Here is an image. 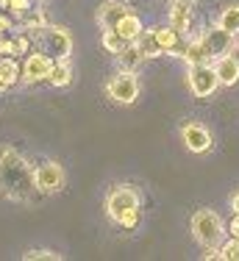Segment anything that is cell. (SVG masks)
<instances>
[{
  "label": "cell",
  "instance_id": "6da1fadb",
  "mask_svg": "<svg viewBox=\"0 0 239 261\" xmlns=\"http://www.w3.org/2000/svg\"><path fill=\"white\" fill-rule=\"evenodd\" d=\"M36 192L31 161L14 147H0V195L14 203H31Z\"/></svg>",
  "mask_w": 239,
  "mask_h": 261
},
{
  "label": "cell",
  "instance_id": "7a4b0ae2",
  "mask_svg": "<svg viewBox=\"0 0 239 261\" xmlns=\"http://www.w3.org/2000/svg\"><path fill=\"white\" fill-rule=\"evenodd\" d=\"M189 228H192V236H195V242H198L200 247H220L223 239H225V231H228L225 222H223V217H220L217 211H211V208H198L195 211Z\"/></svg>",
  "mask_w": 239,
  "mask_h": 261
},
{
  "label": "cell",
  "instance_id": "3957f363",
  "mask_svg": "<svg viewBox=\"0 0 239 261\" xmlns=\"http://www.w3.org/2000/svg\"><path fill=\"white\" fill-rule=\"evenodd\" d=\"M36 45H39V50L47 53L50 59L61 61V59H70L73 56L75 42H73V34L64 25H53V22H50L47 28H42L39 34H36Z\"/></svg>",
  "mask_w": 239,
  "mask_h": 261
},
{
  "label": "cell",
  "instance_id": "277c9868",
  "mask_svg": "<svg viewBox=\"0 0 239 261\" xmlns=\"http://www.w3.org/2000/svg\"><path fill=\"white\" fill-rule=\"evenodd\" d=\"M134 208H142V197H139V192H136L134 186L117 184L114 189L106 195V214H109V220L114 222V225L125 214H131Z\"/></svg>",
  "mask_w": 239,
  "mask_h": 261
},
{
  "label": "cell",
  "instance_id": "5b68a950",
  "mask_svg": "<svg viewBox=\"0 0 239 261\" xmlns=\"http://www.w3.org/2000/svg\"><path fill=\"white\" fill-rule=\"evenodd\" d=\"M186 86L195 97L206 100L211 97L214 92L220 89V78H217V70H214V61H203V64H189L186 70Z\"/></svg>",
  "mask_w": 239,
  "mask_h": 261
},
{
  "label": "cell",
  "instance_id": "8992f818",
  "mask_svg": "<svg viewBox=\"0 0 239 261\" xmlns=\"http://www.w3.org/2000/svg\"><path fill=\"white\" fill-rule=\"evenodd\" d=\"M106 95H109V100H114L119 106L136 103V97H139V78H136V72L117 70L114 75L106 81Z\"/></svg>",
  "mask_w": 239,
  "mask_h": 261
},
{
  "label": "cell",
  "instance_id": "52a82bcc",
  "mask_svg": "<svg viewBox=\"0 0 239 261\" xmlns=\"http://www.w3.org/2000/svg\"><path fill=\"white\" fill-rule=\"evenodd\" d=\"M34 181H36L39 195H56V192H61L64 184H67L64 167H61L59 161H53V159L42 161V164L34 167Z\"/></svg>",
  "mask_w": 239,
  "mask_h": 261
},
{
  "label": "cell",
  "instance_id": "ba28073f",
  "mask_svg": "<svg viewBox=\"0 0 239 261\" xmlns=\"http://www.w3.org/2000/svg\"><path fill=\"white\" fill-rule=\"evenodd\" d=\"M200 39H203V47H206V53H209L211 61H217L220 56L231 53V50H234V45H236V36L231 34V31L220 28L217 22L200 31Z\"/></svg>",
  "mask_w": 239,
  "mask_h": 261
},
{
  "label": "cell",
  "instance_id": "9c48e42d",
  "mask_svg": "<svg viewBox=\"0 0 239 261\" xmlns=\"http://www.w3.org/2000/svg\"><path fill=\"white\" fill-rule=\"evenodd\" d=\"M53 67H56V59H50L47 53H28L22 61V81L28 86L42 84V81L50 78Z\"/></svg>",
  "mask_w": 239,
  "mask_h": 261
},
{
  "label": "cell",
  "instance_id": "30bf717a",
  "mask_svg": "<svg viewBox=\"0 0 239 261\" xmlns=\"http://www.w3.org/2000/svg\"><path fill=\"white\" fill-rule=\"evenodd\" d=\"M181 142H184V147L189 153H209L211 147H214V139H211V130L206 125H200V122H186V125H181Z\"/></svg>",
  "mask_w": 239,
  "mask_h": 261
},
{
  "label": "cell",
  "instance_id": "8fae6325",
  "mask_svg": "<svg viewBox=\"0 0 239 261\" xmlns=\"http://www.w3.org/2000/svg\"><path fill=\"white\" fill-rule=\"evenodd\" d=\"M170 25L181 34L189 36L192 34V25H195V0H173L170 6Z\"/></svg>",
  "mask_w": 239,
  "mask_h": 261
},
{
  "label": "cell",
  "instance_id": "7c38bea8",
  "mask_svg": "<svg viewBox=\"0 0 239 261\" xmlns=\"http://www.w3.org/2000/svg\"><path fill=\"white\" fill-rule=\"evenodd\" d=\"M236 53H225L214 61V70L220 78V86H236L239 84V47L234 45Z\"/></svg>",
  "mask_w": 239,
  "mask_h": 261
},
{
  "label": "cell",
  "instance_id": "4fadbf2b",
  "mask_svg": "<svg viewBox=\"0 0 239 261\" xmlns=\"http://www.w3.org/2000/svg\"><path fill=\"white\" fill-rule=\"evenodd\" d=\"M128 3L125 0H106L103 6L98 9V25L103 31H111L119 25V20H123L125 14H128Z\"/></svg>",
  "mask_w": 239,
  "mask_h": 261
},
{
  "label": "cell",
  "instance_id": "5bb4252c",
  "mask_svg": "<svg viewBox=\"0 0 239 261\" xmlns=\"http://www.w3.org/2000/svg\"><path fill=\"white\" fill-rule=\"evenodd\" d=\"M17 22H20V28H22V31H28V34H39L42 28H47V25H50L45 6H31V9L25 11V14H22Z\"/></svg>",
  "mask_w": 239,
  "mask_h": 261
},
{
  "label": "cell",
  "instance_id": "9a60e30c",
  "mask_svg": "<svg viewBox=\"0 0 239 261\" xmlns=\"http://www.w3.org/2000/svg\"><path fill=\"white\" fill-rule=\"evenodd\" d=\"M22 78V67H17V59H0V92H9Z\"/></svg>",
  "mask_w": 239,
  "mask_h": 261
},
{
  "label": "cell",
  "instance_id": "2e32d148",
  "mask_svg": "<svg viewBox=\"0 0 239 261\" xmlns=\"http://www.w3.org/2000/svg\"><path fill=\"white\" fill-rule=\"evenodd\" d=\"M73 78H75V72H73L70 59H61V61H56L53 72H50V78H47V84L56 86V89H64V86L73 84Z\"/></svg>",
  "mask_w": 239,
  "mask_h": 261
},
{
  "label": "cell",
  "instance_id": "e0dca14e",
  "mask_svg": "<svg viewBox=\"0 0 239 261\" xmlns=\"http://www.w3.org/2000/svg\"><path fill=\"white\" fill-rule=\"evenodd\" d=\"M114 31H117L119 36H123V39H128V42H136V39H139V34H142L145 28H142V20H139V17H136L134 11H128V14H125L123 20H119V25H117Z\"/></svg>",
  "mask_w": 239,
  "mask_h": 261
},
{
  "label": "cell",
  "instance_id": "ac0fdd59",
  "mask_svg": "<svg viewBox=\"0 0 239 261\" xmlns=\"http://www.w3.org/2000/svg\"><path fill=\"white\" fill-rule=\"evenodd\" d=\"M134 45L139 47V53L145 56V59H159V56H164L161 47H159V39H156V34H153V28H145Z\"/></svg>",
  "mask_w": 239,
  "mask_h": 261
},
{
  "label": "cell",
  "instance_id": "d6986e66",
  "mask_svg": "<svg viewBox=\"0 0 239 261\" xmlns=\"http://www.w3.org/2000/svg\"><path fill=\"white\" fill-rule=\"evenodd\" d=\"M117 61H119V70H125V72H136V70H139V67H142L148 59H145V56L139 53V47H136L134 42H131V45L117 56Z\"/></svg>",
  "mask_w": 239,
  "mask_h": 261
},
{
  "label": "cell",
  "instance_id": "ffe728a7",
  "mask_svg": "<svg viewBox=\"0 0 239 261\" xmlns=\"http://www.w3.org/2000/svg\"><path fill=\"white\" fill-rule=\"evenodd\" d=\"M217 25L225 28V31H231L234 36H239V3H231V6H225V9L220 11V14H217Z\"/></svg>",
  "mask_w": 239,
  "mask_h": 261
},
{
  "label": "cell",
  "instance_id": "44dd1931",
  "mask_svg": "<svg viewBox=\"0 0 239 261\" xmlns=\"http://www.w3.org/2000/svg\"><path fill=\"white\" fill-rule=\"evenodd\" d=\"M100 45H103V50H106V53L119 56V53L125 50V47L131 45V42H128V39H123V36H119L117 31L111 28V31H103V36H100Z\"/></svg>",
  "mask_w": 239,
  "mask_h": 261
},
{
  "label": "cell",
  "instance_id": "7402d4cb",
  "mask_svg": "<svg viewBox=\"0 0 239 261\" xmlns=\"http://www.w3.org/2000/svg\"><path fill=\"white\" fill-rule=\"evenodd\" d=\"M220 250H223L225 261H239V239H236V236H228V239L220 245Z\"/></svg>",
  "mask_w": 239,
  "mask_h": 261
},
{
  "label": "cell",
  "instance_id": "603a6c76",
  "mask_svg": "<svg viewBox=\"0 0 239 261\" xmlns=\"http://www.w3.org/2000/svg\"><path fill=\"white\" fill-rule=\"evenodd\" d=\"M14 47H17V59L31 53V34L28 31H17L14 34Z\"/></svg>",
  "mask_w": 239,
  "mask_h": 261
},
{
  "label": "cell",
  "instance_id": "cb8c5ba5",
  "mask_svg": "<svg viewBox=\"0 0 239 261\" xmlns=\"http://www.w3.org/2000/svg\"><path fill=\"white\" fill-rule=\"evenodd\" d=\"M22 258L25 261H59L61 253H56V250H28V253H22Z\"/></svg>",
  "mask_w": 239,
  "mask_h": 261
},
{
  "label": "cell",
  "instance_id": "d4e9b609",
  "mask_svg": "<svg viewBox=\"0 0 239 261\" xmlns=\"http://www.w3.org/2000/svg\"><path fill=\"white\" fill-rule=\"evenodd\" d=\"M0 59H17V47H14V34H6L0 39Z\"/></svg>",
  "mask_w": 239,
  "mask_h": 261
},
{
  "label": "cell",
  "instance_id": "484cf974",
  "mask_svg": "<svg viewBox=\"0 0 239 261\" xmlns=\"http://www.w3.org/2000/svg\"><path fill=\"white\" fill-rule=\"evenodd\" d=\"M139 222H142V208H134V211H131V214H125L123 220L117 222V225L123 228V231H134V228L139 225Z\"/></svg>",
  "mask_w": 239,
  "mask_h": 261
},
{
  "label": "cell",
  "instance_id": "4316f807",
  "mask_svg": "<svg viewBox=\"0 0 239 261\" xmlns=\"http://www.w3.org/2000/svg\"><path fill=\"white\" fill-rule=\"evenodd\" d=\"M28 9H31V0H9V9H6V11H9L14 20H20Z\"/></svg>",
  "mask_w": 239,
  "mask_h": 261
},
{
  "label": "cell",
  "instance_id": "83f0119b",
  "mask_svg": "<svg viewBox=\"0 0 239 261\" xmlns=\"http://www.w3.org/2000/svg\"><path fill=\"white\" fill-rule=\"evenodd\" d=\"M203 258L209 261V258H223V250L220 247H203Z\"/></svg>",
  "mask_w": 239,
  "mask_h": 261
},
{
  "label": "cell",
  "instance_id": "f1b7e54d",
  "mask_svg": "<svg viewBox=\"0 0 239 261\" xmlns=\"http://www.w3.org/2000/svg\"><path fill=\"white\" fill-rule=\"evenodd\" d=\"M228 233H231V236H236V239H239V214H234V217H231V222H228Z\"/></svg>",
  "mask_w": 239,
  "mask_h": 261
},
{
  "label": "cell",
  "instance_id": "f546056e",
  "mask_svg": "<svg viewBox=\"0 0 239 261\" xmlns=\"http://www.w3.org/2000/svg\"><path fill=\"white\" fill-rule=\"evenodd\" d=\"M231 208H234V214H239V189L231 195Z\"/></svg>",
  "mask_w": 239,
  "mask_h": 261
},
{
  "label": "cell",
  "instance_id": "4dcf8cb0",
  "mask_svg": "<svg viewBox=\"0 0 239 261\" xmlns=\"http://www.w3.org/2000/svg\"><path fill=\"white\" fill-rule=\"evenodd\" d=\"M0 9H9V0H0Z\"/></svg>",
  "mask_w": 239,
  "mask_h": 261
}]
</instances>
